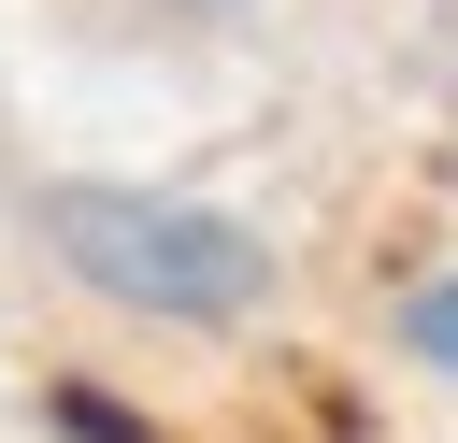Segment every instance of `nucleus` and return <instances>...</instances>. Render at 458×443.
Returning a JSON list of instances; mask_svg holds the SVG:
<instances>
[{
	"label": "nucleus",
	"instance_id": "nucleus-1",
	"mask_svg": "<svg viewBox=\"0 0 458 443\" xmlns=\"http://www.w3.org/2000/svg\"><path fill=\"white\" fill-rule=\"evenodd\" d=\"M43 257L143 329H243L272 300V243L186 186H43Z\"/></svg>",
	"mask_w": 458,
	"mask_h": 443
},
{
	"label": "nucleus",
	"instance_id": "nucleus-2",
	"mask_svg": "<svg viewBox=\"0 0 458 443\" xmlns=\"http://www.w3.org/2000/svg\"><path fill=\"white\" fill-rule=\"evenodd\" d=\"M401 343H415L429 372H458V272H429V286L401 300Z\"/></svg>",
	"mask_w": 458,
	"mask_h": 443
},
{
	"label": "nucleus",
	"instance_id": "nucleus-3",
	"mask_svg": "<svg viewBox=\"0 0 458 443\" xmlns=\"http://www.w3.org/2000/svg\"><path fill=\"white\" fill-rule=\"evenodd\" d=\"M57 429H86V443H157L129 400H100V386H57Z\"/></svg>",
	"mask_w": 458,
	"mask_h": 443
},
{
	"label": "nucleus",
	"instance_id": "nucleus-4",
	"mask_svg": "<svg viewBox=\"0 0 458 443\" xmlns=\"http://www.w3.org/2000/svg\"><path fill=\"white\" fill-rule=\"evenodd\" d=\"M186 14H243V0H186Z\"/></svg>",
	"mask_w": 458,
	"mask_h": 443
}]
</instances>
